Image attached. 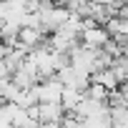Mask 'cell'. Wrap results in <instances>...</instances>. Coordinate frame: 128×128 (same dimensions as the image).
I'll return each instance as SVG.
<instances>
[{
    "label": "cell",
    "mask_w": 128,
    "mask_h": 128,
    "mask_svg": "<svg viewBox=\"0 0 128 128\" xmlns=\"http://www.w3.org/2000/svg\"><path fill=\"white\" fill-rule=\"evenodd\" d=\"M110 30L106 25H90V28H83L80 30V40L88 45V48H103L108 40H110Z\"/></svg>",
    "instance_id": "cell-1"
},
{
    "label": "cell",
    "mask_w": 128,
    "mask_h": 128,
    "mask_svg": "<svg viewBox=\"0 0 128 128\" xmlns=\"http://www.w3.org/2000/svg\"><path fill=\"white\" fill-rule=\"evenodd\" d=\"M35 88L40 93V100H60L63 98V90H66V83H63L58 76H53V78L40 80Z\"/></svg>",
    "instance_id": "cell-2"
},
{
    "label": "cell",
    "mask_w": 128,
    "mask_h": 128,
    "mask_svg": "<svg viewBox=\"0 0 128 128\" xmlns=\"http://www.w3.org/2000/svg\"><path fill=\"white\" fill-rule=\"evenodd\" d=\"M90 80H93V83H100V86H106L108 90H116V88H120V80H118V76H116V70H113V68L96 70V73L90 76Z\"/></svg>",
    "instance_id": "cell-3"
},
{
    "label": "cell",
    "mask_w": 128,
    "mask_h": 128,
    "mask_svg": "<svg viewBox=\"0 0 128 128\" xmlns=\"http://www.w3.org/2000/svg\"><path fill=\"white\" fill-rule=\"evenodd\" d=\"M83 98H86V93H83V90L66 86V90H63V98H60V103H63V108H66V110H73V108H76V106H78Z\"/></svg>",
    "instance_id": "cell-4"
},
{
    "label": "cell",
    "mask_w": 128,
    "mask_h": 128,
    "mask_svg": "<svg viewBox=\"0 0 128 128\" xmlns=\"http://www.w3.org/2000/svg\"><path fill=\"white\" fill-rule=\"evenodd\" d=\"M108 96H110V90H108L106 86H100V83H93V80H90V86L86 88V98H93V100H108Z\"/></svg>",
    "instance_id": "cell-5"
},
{
    "label": "cell",
    "mask_w": 128,
    "mask_h": 128,
    "mask_svg": "<svg viewBox=\"0 0 128 128\" xmlns=\"http://www.w3.org/2000/svg\"><path fill=\"white\" fill-rule=\"evenodd\" d=\"M110 68L116 70L118 80L126 83V80H128V55H118V58H113V66H110Z\"/></svg>",
    "instance_id": "cell-6"
},
{
    "label": "cell",
    "mask_w": 128,
    "mask_h": 128,
    "mask_svg": "<svg viewBox=\"0 0 128 128\" xmlns=\"http://www.w3.org/2000/svg\"><path fill=\"white\" fill-rule=\"evenodd\" d=\"M118 15H120L123 20H128V3H123V5L118 8Z\"/></svg>",
    "instance_id": "cell-7"
},
{
    "label": "cell",
    "mask_w": 128,
    "mask_h": 128,
    "mask_svg": "<svg viewBox=\"0 0 128 128\" xmlns=\"http://www.w3.org/2000/svg\"><path fill=\"white\" fill-rule=\"evenodd\" d=\"M123 55H128V43H126V45H123Z\"/></svg>",
    "instance_id": "cell-8"
},
{
    "label": "cell",
    "mask_w": 128,
    "mask_h": 128,
    "mask_svg": "<svg viewBox=\"0 0 128 128\" xmlns=\"http://www.w3.org/2000/svg\"><path fill=\"white\" fill-rule=\"evenodd\" d=\"M80 3H88V0H80Z\"/></svg>",
    "instance_id": "cell-9"
}]
</instances>
